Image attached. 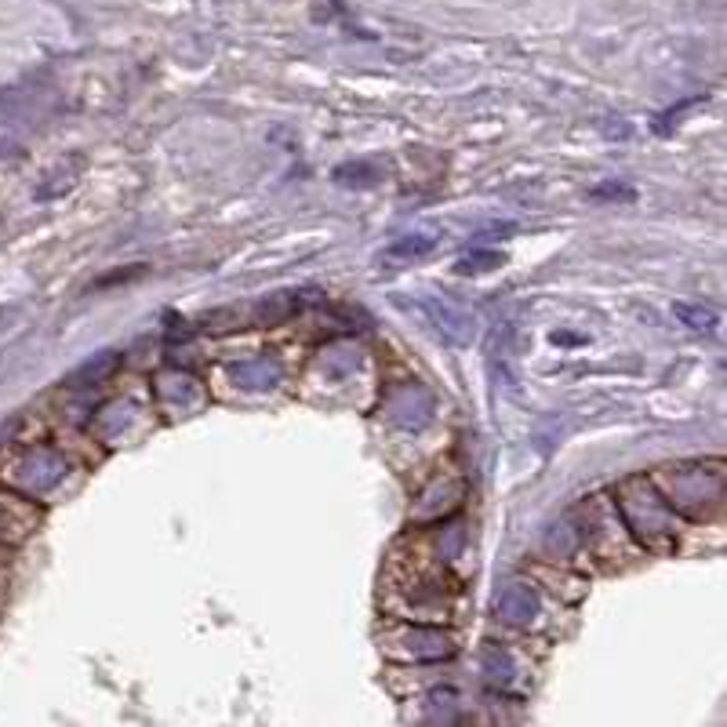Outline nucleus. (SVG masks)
<instances>
[{
    "mask_svg": "<svg viewBox=\"0 0 727 727\" xmlns=\"http://www.w3.org/2000/svg\"><path fill=\"white\" fill-rule=\"evenodd\" d=\"M382 651L397 662H440L455 655V644L444 629L422 626L411 618L408 626H393L382 633Z\"/></svg>",
    "mask_w": 727,
    "mask_h": 727,
    "instance_id": "20e7f679",
    "label": "nucleus"
},
{
    "mask_svg": "<svg viewBox=\"0 0 727 727\" xmlns=\"http://www.w3.org/2000/svg\"><path fill=\"white\" fill-rule=\"evenodd\" d=\"M433 248H437V237H433V233H408V237L393 240L389 255H393V259H422V255H429Z\"/></svg>",
    "mask_w": 727,
    "mask_h": 727,
    "instance_id": "a211bd4d",
    "label": "nucleus"
},
{
    "mask_svg": "<svg viewBox=\"0 0 727 727\" xmlns=\"http://www.w3.org/2000/svg\"><path fill=\"white\" fill-rule=\"evenodd\" d=\"M226 371H230L233 386H240V389H273L280 382V364L277 360H266V357L237 360V364H230Z\"/></svg>",
    "mask_w": 727,
    "mask_h": 727,
    "instance_id": "4468645a",
    "label": "nucleus"
},
{
    "mask_svg": "<svg viewBox=\"0 0 727 727\" xmlns=\"http://www.w3.org/2000/svg\"><path fill=\"white\" fill-rule=\"evenodd\" d=\"M433 411H437V400L422 382H400L386 393V415L389 422H397L400 429H411L419 433L433 422Z\"/></svg>",
    "mask_w": 727,
    "mask_h": 727,
    "instance_id": "423d86ee",
    "label": "nucleus"
},
{
    "mask_svg": "<svg viewBox=\"0 0 727 727\" xmlns=\"http://www.w3.org/2000/svg\"><path fill=\"white\" fill-rule=\"evenodd\" d=\"M353 368H357V349L353 346L335 342V346H328L324 353H320V371L331 375V379H346Z\"/></svg>",
    "mask_w": 727,
    "mask_h": 727,
    "instance_id": "f3484780",
    "label": "nucleus"
},
{
    "mask_svg": "<svg viewBox=\"0 0 727 727\" xmlns=\"http://www.w3.org/2000/svg\"><path fill=\"white\" fill-rule=\"evenodd\" d=\"M33 531V513L26 509L22 495L0 491V542H19Z\"/></svg>",
    "mask_w": 727,
    "mask_h": 727,
    "instance_id": "ddd939ff",
    "label": "nucleus"
},
{
    "mask_svg": "<svg viewBox=\"0 0 727 727\" xmlns=\"http://www.w3.org/2000/svg\"><path fill=\"white\" fill-rule=\"evenodd\" d=\"M306 302V291H277V295L255 302L240 320H244V328H273V324H284L288 317H295Z\"/></svg>",
    "mask_w": 727,
    "mask_h": 727,
    "instance_id": "1a4fd4ad",
    "label": "nucleus"
},
{
    "mask_svg": "<svg viewBox=\"0 0 727 727\" xmlns=\"http://www.w3.org/2000/svg\"><path fill=\"white\" fill-rule=\"evenodd\" d=\"M422 309H426V317H429V324L437 331H444L451 342H469L473 339V313H466V309H459V306H451L444 295H426L422 299Z\"/></svg>",
    "mask_w": 727,
    "mask_h": 727,
    "instance_id": "9d476101",
    "label": "nucleus"
},
{
    "mask_svg": "<svg viewBox=\"0 0 727 727\" xmlns=\"http://www.w3.org/2000/svg\"><path fill=\"white\" fill-rule=\"evenodd\" d=\"M331 179L339 182V186H353V190H368L375 182L382 179L379 164H371V160H353V164H339V168L331 171Z\"/></svg>",
    "mask_w": 727,
    "mask_h": 727,
    "instance_id": "2eb2a0df",
    "label": "nucleus"
},
{
    "mask_svg": "<svg viewBox=\"0 0 727 727\" xmlns=\"http://www.w3.org/2000/svg\"><path fill=\"white\" fill-rule=\"evenodd\" d=\"M142 419V411L131 404V400H113V404H106V408L95 415V422H91V429L99 433L106 444H117V440H124L131 433V426Z\"/></svg>",
    "mask_w": 727,
    "mask_h": 727,
    "instance_id": "f8f14e48",
    "label": "nucleus"
},
{
    "mask_svg": "<svg viewBox=\"0 0 727 727\" xmlns=\"http://www.w3.org/2000/svg\"><path fill=\"white\" fill-rule=\"evenodd\" d=\"M611 502L622 517V528L633 535L637 546H644L655 557H669L677 549V513L669 509V502L651 477L622 480Z\"/></svg>",
    "mask_w": 727,
    "mask_h": 727,
    "instance_id": "f03ea898",
    "label": "nucleus"
},
{
    "mask_svg": "<svg viewBox=\"0 0 727 727\" xmlns=\"http://www.w3.org/2000/svg\"><path fill=\"white\" fill-rule=\"evenodd\" d=\"M117 364H120L117 353H113V349H102L99 357L88 360V364H84V368L73 375L70 386H99V382H106L113 371H117Z\"/></svg>",
    "mask_w": 727,
    "mask_h": 727,
    "instance_id": "dca6fc26",
    "label": "nucleus"
},
{
    "mask_svg": "<svg viewBox=\"0 0 727 727\" xmlns=\"http://www.w3.org/2000/svg\"><path fill=\"white\" fill-rule=\"evenodd\" d=\"M491 608H495L498 622L517 626V629H528L531 622L538 618V611H542V600H538V589L531 586L528 578H509V582L498 586Z\"/></svg>",
    "mask_w": 727,
    "mask_h": 727,
    "instance_id": "0eeeda50",
    "label": "nucleus"
},
{
    "mask_svg": "<svg viewBox=\"0 0 727 727\" xmlns=\"http://www.w3.org/2000/svg\"><path fill=\"white\" fill-rule=\"evenodd\" d=\"M462 498H466V484L462 480H437V484H429L419 495V502L411 509V520L415 524H440V520L451 517L462 506Z\"/></svg>",
    "mask_w": 727,
    "mask_h": 727,
    "instance_id": "6e6552de",
    "label": "nucleus"
},
{
    "mask_svg": "<svg viewBox=\"0 0 727 727\" xmlns=\"http://www.w3.org/2000/svg\"><path fill=\"white\" fill-rule=\"evenodd\" d=\"M480 669H484V680H488L498 695H520V691H524L517 658L509 655L506 648H488V651H484V658H480Z\"/></svg>",
    "mask_w": 727,
    "mask_h": 727,
    "instance_id": "9b49d317",
    "label": "nucleus"
},
{
    "mask_svg": "<svg viewBox=\"0 0 727 727\" xmlns=\"http://www.w3.org/2000/svg\"><path fill=\"white\" fill-rule=\"evenodd\" d=\"M655 488L669 502L673 513L695 524L724 517L727 502V466L720 459L702 462H677V466H662L655 473Z\"/></svg>",
    "mask_w": 727,
    "mask_h": 727,
    "instance_id": "f257e3e1",
    "label": "nucleus"
},
{
    "mask_svg": "<svg viewBox=\"0 0 727 727\" xmlns=\"http://www.w3.org/2000/svg\"><path fill=\"white\" fill-rule=\"evenodd\" d=\"M455 706H459V695H455L451 688L429 691V698H426L429 720H455V713H451Z\"/></svg>",
    "mask_w": 727,
    "mask_h": 727,
    "instance_id": "6ab92c4d",
    "label": "nucleus"
},
{
    "mask_svg": "<svg viewBox=\"0 0 727 727\" xmlns=\"http://www.w3.org/2000/svg\"><path fill=\"white\" fill-rule=\"evenodd\" d=\"M153 397H157V404L168 411V415H179V419L197 415V411L208 404L204 386L193 379L190 371H179V368H164L153 375Z\"/></svg>",
    "mask_w": 727,
    "mask_h": 727,
    "instance_id": "39448f33",
    "label": "nucleus"
},
{
    "mask_svg": "<svg viewBox=\"0 0 727 727\" xmlns=\"http://www.w3.org/2000/svg\"><path fill=\"white\" fill-rule=\"evenodd\" d=\"M70 473V462L51 444H26L0 466V484L22 498H44Z\"/></svg>",
    "mask_w": 727,
    "mask_h": 727,
    "instance_id": "7ed1b4c3",
    "label": "nucleus"
},
{
    "mask_svg": "<svg viewBox=\"0 0 727 727\" xmlns=\"http://www.w3.org/2000/svg\"><path fill=\"white\" fill-rule=\"evenodd\" d=\"M677 317L695 331H713L717 328V313L706 306H677Z\"/></svg>",
    "mask_w": 727,
    "mask_h": 727,
    "instance_id": "412c9836",
    "label": "nucleus"
},
{
    "mask_svg": "<svg viewBox=\"0 0 727 727\" xmlns=\"http://www.w3.org/2000/svg\"><path fill=\"white\" fill-rule=\"evenodd\" d=\"M498 266H502V255H498V251H469V255H462V259L455 262L459 273H488V269H498Z\"/></svg>",
    "mask_w": 727,
    "mask_h": 727,
    "instance_id": "aec40b11",
    "label": "nucleus"
}]
</instances>
